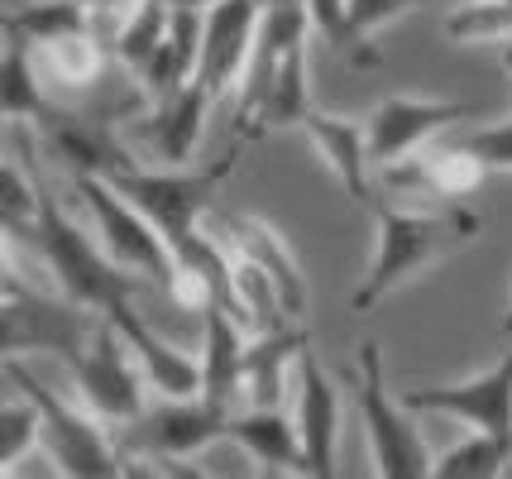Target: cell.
Instances as JSON below:
<instances>
[{"label": "cell", "mask_w": 512, "mask_h": 479, "mask_svg": "<svg viewBox=\"0 0 512 479\" xmlns=\"http://www.w3.org/2000/svg\"><path fill=\"white\" fill-rule=\"evenodd\" d=\"M39 63H44V77L63 92H87L91 82L101 77V63H106V44L96 29H77V34H58L39 44Z\"/></svg>", "instance_id": "7402d4cb"}, {"label": "cell", "mask_w": 512, "mask_h": 479, "mask_svg": "<svg viewBox=\"0 0 512 479\" xmlns=\"http://www.w3.org/2000/svg\"><path fill=\"white\" fill-rule=\"evenodd\" d=\"M302 135L321 163L335 173L350 202H374V149H369V125L335 111H312L302 120Z\"/></svg>", "instance_id": "5bb4252c"}, {"label": "cell", "mask_w": 512, "mask_h": 479, "mask_svg": "<svg viewBox=\"0 0 512 479\" xmlns=\"http://www.w3.org/2000/svg\"><path fill=\"white\" fill-rule=\"evenodd\" d=\"M225 441L240 446L249 460H259L264 470H288V475H307V451H302V432L297 417L288 422L283 408H235Z\"/></svg>", "instance_id": "ffe728a7"}, {"label": "cell", "mask_w": 512, "mask_h": 479, "mask_svg": "<svg viewBox=\"0 0 512 479\" xmlns=\"http://www.w3.org/2000/svg\"><path fill=\"white\" fill-rule=\"evenodd\" d=\"M221 240L240 254V259L259 264V269L278 283V293H283V302H288L292 317L307 307V274H302V264L292 259V245L268 226V221H259V216H225Z\"/></svg>", "instance_id": "ac0fdd59"}, {"label": "cell", "mask_w": 512, "mask_h": 479, "mask_svg": "<svg viewBox=\"0 0 512 479\" xmlns=\"http://www.w3.org/2000/svg\"><path fill=\"white\" fill-rule=\"evenodd\" d=\"M53 139L63 149V159L72 163V173H101V178H115L130 168V154L115 144L106 130H87V125H53Z\"/></svg>", "instance_id": "484cf974"}, {"label": "cell", "mask_w": 512, "mask_h": 479, "mask_svg": "<svg viewBox=\"0 0 512 479\" xmlns=\"http://www.w3.org/2000/svg\"><path fill=\"white\" fill-rule=\"evenodd\" d=\"M245 350H249L245 321L235 317L230 307H221V302H206L201 307V393L206 398L235 408Z\"/></svg>", "instance_id": "d6986e66"}, {"label": "cell", "mask_w": 512, "mask_h": 479, "mask_svg": "<svg viewBox=\"0 0 512 479\" xmlns=\"http://www.w3.org/2000/svg\"><path fill=\"white\" fill-rule=\"evenodd\" d=\"M230 403H216V398H163L158 408H144L139 422H130L134 432V451L154 460H192L201 456L206 446L225 441V427H230Z\"/></svg>", "instance_id": "30bf717a"}, {"label": "cell", "mask_w": 512, "mask_h": 479, "mask_svg": "<svg viewBox=\"0 0 512 479\" xmlns=\"http://www.w3.org/2000/svg\"><path fill=\"white\" fill-rule=\"evenodd\" d=\"M245 144L249 139H235V149H230L225 159H216L211 168H192V163H187V168H173V163L139 168V163H130L125 173H115L111 183L168 235V245H178L182 235H192V230L201 226V216L211 211L216 192H221V183L230 178V168L240 163V149H245Z\"/></svg>", "instance_id": "52a82bcc"}, {"label": "cell", "mask_w": 512, "mask_h": 479, "mask_svg": "<svg viewBox=\"0 0 512 479\" xmlns=\"http://www.w3.org/2000/svg\"><path fill=\"white\" fill-rule=\"evenodd\" d=\"M422 0H350V24L374 44V34L388 29L393 20H402L407 10H417Z\"/></svg>", "instance_id": "4dcf8cb0"}, {"label": "cell", "mask_w": 512, "mask_h": 479, "mask_svg": "<svg viewBox=\"0 0 512 479\" xmlns=\"http://www.w3.org/2000/svg\"><path fill=\"white\" fill-rule=\"evenodd\" d=\"M72 374H77V393L96 417H106L111 427H130L144 417V369H139V355L134 345L125 341V331L115 326L106 312L96 317L82 355L72 360Z\"/></svg>", "instance_id": "ba28073f"}, {"label": "cell", "mask_w": 512, "mask_h": 479, "mask_svg": "<svg viewBox=\"0 0 512 479\" xmlns=\"http://www.w3.org/2000/svg\"><path fill=\"white\" fill-rule=\"evenodd\" d=\"M39 211H44V183L15 168V159L0 163V216H5V240H20L24 250L34 245V230H39Z\"/></svg>", "instance_id": "d4e9b609"}, {"label": "cell", "mask_w": 512, "mask_h": 479, "mask_svg": "<svg viewBox=\"0 0 512 479\" xmlns=\"http://www.w3.org/2000/svg\"><path fill=\"white\" fill-rule=\"evenodd\" d=\"M34 446H44V412H39V403L29 393H20V398H10L0 408V470L15 475V465Z\"/></svg>", "instance_id": "f1b7e54d"}, {"label": "cell", "mask_w": 512, "mask_h": 479, "mask_svg": "<svg viewBox=\"0 0 512 479\" xmlns=\"http://www.w3.org/2000/svg\"><path fill=\"white\" fill-rule=\"evenodd\" d=\"M96 317L101 312L72 302L58 283L39 288V283L15 274V264H5V297H0L5 355H58V360L72 365L82 355Z\"/></svg>", "instance_id": "5b68a950"}, {"label": "cell", "mask_w": 512, "mask_h": 479, "mask_svg": "<svg viewBox=\"0 0 512 479\" xmlns=\"http://www.w3.org/2000/svg\"><path fill=\"white\" fill-rule=\"evenodd\" d=\"M5 379L29 393L39 412H44V446L48 456H53V470H63L72 479H101V475H120L125 470V460L115 456V441H111V422L106 417H96V412L82 403H67L63 393H53V388L39 379V374H29L20 365V355H5Z\"/></svg>", "instance_id": "8992f818"}, {"label": "cell", "mask_w": 512, "mask_h": 479, "mask_svg": "<svg viewBox=\"0 0 512 479\" xmlns=\"http://www.w3.org/2000/svg\"><path fill=\"white\" fill-rule=\"evenodd\" d=\"M402 398L412 412H441L474 432H512V350L469 379L407 388Z\"/></svg>", "instance_id": "8fae6325"}, {"label": "cell", "mask_w": 512, "mask_h": 479, "mask_svg": "<svg viewBox=\"0 0 512 479\" xmlns=\"http://www.w3.org/2000/svg\"><path fill=\"white\" fill-rule=\"evenodd\" d=\"M307 15H312V29L326 39V48L350 53L355 68H374L379 63V48L350 24V0H307Z\"/></svg>", "instance_id": "f546056e"}, {"label": "cell", "mask_w": 512, "mask_h": 479, "mask_svg": "<svg viewBox=\"0 0 512 479\" xmlns=\"http://www.w3.org/2000/svg\"><path fill=\"white\" fill-rule=\"evenodd\" d=\"M106 317L125 331V341L134 345V355H139V369H144V379L154 388L158 398H197L201 393V355H187L178 350L173 341H163L149 321L134 312V302H120L111 307Z\"/></svg>", "instance_id": "9a60e30c"}, {"label": "cell", "mask_w": 512, "mask_h": 479, "mask_svg": "<svg viewBox=\"0 0 512 479\" xmlns=\"http://www.w3.org/2000/svg\"><path fill=\"white\" fill-rule=\"evenodd\" d=\"M10 29H20L29 44H48L58 34H77V29H96L87 0H34L20 15H5Z\"/></svg>", "instance_id": "4316f807"}, {"label": "cell", "mask_w": 512, "mask_h": 479, "mask_svg": "<svg viewBox=\"0 0 512 479\" xmlns=\"http://www.w3.org/2000/svg\"><path fill=\"white\" fill-rule=\"evenodd\" d=\"M29 254H39L48 278H53L72 302H82L91 312H111L120 302H130L134 288L144 283V278H134L130 269H120L96 235H87L67 211H58L48 187H44V211H39V230H34Z\"/></svg>", "instance_id": "7a4b0ae2"}, {"label": "cell", "mask_w": 512, "mask_h": 479, "mask_svg": "<svg viewBox=\"0 0 512 479\" xmlns=\"http://www.w3.org/2000/svg\"><path fill=\"white\" fill-rule=\"evenodd\" d=\"M292 403H297L292 417H297L302 451H307V475H316V479L335 475V451H340V388L326 379L312 341L302 345V355H297Z\"/></svg>", "instance_id": "4fadbf2b"}, {"label": "cell", "mask_w": 512, "mask_h": 479, "mask_svg": "<svg viewBox=\"0 0 512 479\" xmlns=\"http://www.w3.org/2000/svg\"><path fill=\"white\" fill-rule=\"evenodd\" d=\"M168 24H173V5L168 0H130L125 5V15H120L111 34V48L130 77H139L144 63L158 53V44L168 39Z\"/></svg>", "instance_id": "603a6c76"}, {"label": "cell", "mask_w": 512, "mask_h": 479, "mask_svg": "<svg viewBox=\"0 0 512 479\" xmlns=\"http://www.w3.org/2000/svg\"><path fill=\"white\" fill-rule=\"evenodd\" d=\"M474 106L469 101H455V96H383L379 106L369 111V149H374V163H398L422 154L436 135H446L450 125L469 120Z\"/></svg>", "instance_id": "9c48e42d"}, {"label": "cell", "mask_w": 512, "mask_h": 479, "mask_svg": "<svg viewBox=\"0 0 512 479\" xmlns=\"http://www.w3.org/2000/svg\"><path fill=\"white\" fill-rule=\"evenodd\" d=\"M44 72L29 53V39L5 24V58H0V111L5 120H44Z\"/></svg>", "instance_id": "44dd1931"}, {"label": "cell", "mask_w": 512, "mask_h": 479, "mask_svg": "<svg viewBox=\"0 0 512 479\" xmlns=\"http://www.w3.org/2000/svg\"><path fill=\"white\" fill-rule=\"evenodd\" d=\"M355 403L359 422H364V441L374 470L388 479H422L436 475V456L422 441L407 398L388 388V365H383V345L379 341H359L355 350Z\"/></svg>", "instance_id": "3957f363"}, {"label": "cell", "mask_w": 512, "mask_h": 479, "mask_svg": "<svg viewBox=\"0 0 512 479\" xmlns=\"http://www.w3.org/2000/svg\"><path fill=\"white\" fill-rule=\"evenodd\" d=\"M479 230H484V221L465 202L450 206L379 202V245H374V259H369V269L359 278L350 307L355 312H374L388 293H398L402 283H412L417 274L436 269L455 250H465Z\"/></svg>", "instance_id": "6da1fadb"}, {"label": "cell", "mask_w": 512, "mask_h": 479, "mask_svg": "<svg viewBox=\"0 0 512 479\" xmlns=\"http://www.w3.org/2000/svg\"><path fill=\"white\" fill-rule=\"evenodd\" d=\"M302 345H307V331H288V326L254 331L245 350V369H240V398H235V408H283Z\"/></svg>", "instance_id": "e0dca14e"}, {"label": "cell", "mask_w": 512, "mask_h": 479, "mask_svg": "<svg viewBox=\"0 0 512 479\" xmlns=\"http://www.w3.org/2000/svg\"><path fill=\"white\" fill-rule=\"evenodd\" d=\"M503 331H512V293H508V307H503Z\"/></svg>", "instance_id": "d6a6232c"}, {"label": "cell", "mask_w": 512, "mask_h": 479, "mask_svg": "<svg viewBox=\"0 0 512 479\" xmlns=\"http://www.w3.org/2000/svg\"><path fill=\"white\" fill-rule=\"evenodd\" d=\"M216 96L206 92V82L192 77L187 87H178L173 96L154 101V111L144 115V139H149V154L158 163H173V168H187L197 159L201 130H206V111H211Z\"/></svg>", "instance_id": "2e32d148"}, {"label": "cell", "mask_w": 512, "mask_h": 479, "mask_svg": "<svg viewBox=\"0 0 512 479\" xmlns=\"http://www.w3.org/2000/svg\"><path fill=\"white\" fill-rule=\"evenodd\" d=\"M508 5H512V0H508Z\"/></svg>", "instance_id": "836d02e7"}, {"label": "cell", "mask_w": 512, "mask_h": 479, "mask_svg": "<svg viewBox=\"0 0 512 479\" xmlns=\"http://www.w3.org/2000/svg\"><path fill=\"white\" fill-rule=\"evenodd\" d=\"M450 44H512V5L508 0H465L446 15Z\"/></svg>", "instance_id": "83f0119b"}, {"label": "cell", "mask_w": 512, "mask_h": 479, "mask_svg": "<svg viewBox=\"0 0 512 479\" xmlns=\"http://www.w3.org/2000/svg\"><path fill=\"white\" fill-rule=\"evenodd\" d=\"M259 20H264V0H216L206 10L197 77L216 101L245 82V68L259 44Z\"/></svg>", "instance_id": "7c38bea8"}, {"label": "cell", "mask_w": 512, "mask_h": 479, "mask_svg": "<svg viewBox=\"0 0 512 479\" xmlns=\"http://www.w3.org/2000/svg\"><path fill=\"white\" fill-rule=\"evenodd\" d=\"M72 187H77V197L87 206L96 240L106 245V254H111L115 264L130 269L134 278H144L149 288L173 293V283H178V259H173L168 235H163L111 178H101V173H72Z\"/></svg>", "instance_id": "277c9868"}, {"label": "cell", "mask_w": 512, "mask_h": 479, "mask_svg": "<svg viewBox=\"0 0 512 479\" xmlns=\"http://www.w3.org/2000/svg\"><path fill=\"white\" fill-rule=\"evenodd\" d=\"M512 465V432H474L436 456V475L446 479H493Z\"/></svg>", "instance_id": "cb8c5ba5"}, {"label": "cell", "mask_w": 512, "mask_h": 479, "mask_svg": "<svg viewBox=\"0 0 512 479\" xmlns=\"http://www.w3.org/2000/svg\"><path fill=\"white\" fill-rule=\"evenodd\" d=\"M465 144L489 163V173H512V120L484 125V130H479V135H469Z\"/></svg>", "instance_id": "1f68e13d"}]
</instances>
